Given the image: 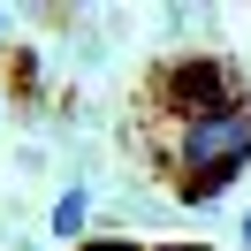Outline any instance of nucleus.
<instances>
[{
	"mask_svg": "<svg viewBox=\"0 0 251 251\" xmlns=\"http://www.w3.org/2000/svg\"><path fill=\"white\" fill-rule=\"evenodd\" d=\"M244 244H251V213H244Z\"/></svg>",
	"mask_w": 251,
	"mask_h": 251,
	"instance_id": "5",
	"label": "nucleus"
},
{
	"mask_svg": "<svg viewBox=\"0 0 251 251\" xmlns=\"http://www.w3.org/2000/svg\"><path fill=\"white\" fill-rule=\"evenodd\" d=\"M0 23H8V16H0Z\"/></svg>",
	"mask_w": 251,
	"mask_h": 251,
	"instance_id": "7",
	"label": "nucleus"
},
{
	"mask_svg": "<svg viewBox=\"0 0 251 251\" xmlns=\"http://www.w3.org/2000/svg\"><path fill=\"white\" fill-rule=\"evenodd\" d=\"M160 99H168L183 122H198V114H228V107H251L244 69L221 61V53H205V61H175L168 76H160Z\"/></svg>",
	"mask_w": 251,
	"mask_h": 251,
	"instance_id": "2",
	"label": "nucleus"
},
{
	"mask_svg": "<svg viewBox=\"0 0 251 251\" xmlns=\"http://www.w3.org/2000/svg\"><path fill=\"white\" fill-rule=\"evenodd\" d=\"M168 251H198V244H168Z\"/></svg>",
	"mask_w": 251,
	"mask_h": 251,
	"instance_id": "6",
	"label": "nucleus"
},
{
	"mask_svg": "<svg viewBox=\"0 0 251 251\" xmlns=\"http://www.w3.org/2000/svg\"><path fill=\"white\" fill-rule=\"evenodd\" d=\"M84 251H137V244H122V236H107V244H84Z\"/></svg>",
	"mask_w": 251,
	"mask_h": 251,
	"instance_id": "4",
	"label": "nucleus"
},
{
	"mask_svg": "<svg viewBox=\"0 0 251 251\" xmlns=\"http://www.w3.org/2000/svg\"><path fill=\"white\" fill-rule=\"evenodd\" d=\"M168 152H175V190H183V205H205L213 190H228L236 175L251 168V107L183 122Z\"/></svg>",
	"mask_w": 251,
	"mask_h": 251,
	"instance_id": "1",
	"label": "nucleus"
},
{
	"mask_svg": "<svg viewBox=\"0 0 251 251\" xmlns=\"http://www.w3.org/2000/svg\"><path fill=\"white\" fill-rule=\"evenodd\" d=\"M84 221H92V190H84V183H69L61 198H53V236H69V244H76V236H84Z\"/></svg>",
	"mask_w": 251,
	"mask_h": 251,
	"instance_id": "3",
	"label": "nucleus"
}]
</instances>
